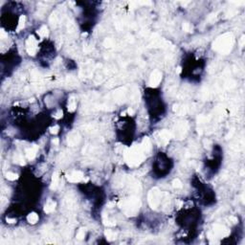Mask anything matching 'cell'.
I'll use <instances>...</instances> for the list:
<instances>
[{
    "label": "cell",
    "instance_id": "obj_1",
    "mask_svg": "<svg viewBox=\"0 0 245 245\" xmlns=\"http://www.w3.org/2000/svg\"><path fill=\"white\" fill-rule=\"evenodd\" d=\"M28 219H29V221L30 222H32V223H35V222H36L37 221V219H38V217H37V215L36 214V213H32L29 217H28Z\"/></svg>",
    "mask_w": 245,
    "mask_h": 245
}]
</instances>
